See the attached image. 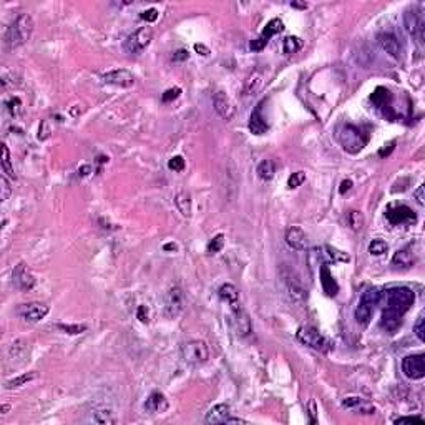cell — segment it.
<instances>
[{"instance_id": "e575fe53", "label": "cell", "mask_w": 425, "mask_h": 425, "mask_svg": "<svg viewBox=\"0 0 425 425\" xmlns=\"http://www.w3.org/2000/svg\"><path fill=\"white\" fill-rule=\"evenodd\" d=\"M2 171L5 173V176H9V178H12V179H15L14 165H12L10 151H9L7 145H2Z\"/></svg>"}, {"instance_id": "9f6ffc18", "label": "cell", "mask_w": 425, "mask_h": 425, "mask_svg": "<svg viewBox=\"0 0 425 425\" xmlns=\"http://www.w3.org/2000/svg\"><path fill=\"white\" fill-rule=\"evenodd\" d=\"M195 50H196L198 53H201L203 57H206V55H209V48H208V47H204L203 43H196V45H195Z\"/></svg>"}, {"instance_id": "5bb4252c", "label": "cell", "mask_w": 425, "mask_h": 425, "mask_svg": "<svg viewBox=\"0 0 425 425\" xmlns=\"http://www.w3.org/2000/svg\"><path fill=\"white\" fill-rule=\"evenodd\" d=\"M50 308L45 302H27L20 304L17 309V314L27 322H39L48 314Z\"/></svg>"}, {"instance_id": "484cf974", "label": "cell", "mask_w": 425, "mask_h": 425, "mask_svg": "<svg viewBox=\"0 0 425 425\" xmlns=\"http://www.w3.org/2000/svg\"><path fill=\"white\" fill-rule=\"evenodd\" d=\"M88 422L102 423V425H111V423H116V417H115V414L110 409H106V407H95L90 412Z\"/></svg>"}, {"instance_id": "7402d4cb", "label": "cell", "mask_w": 425, "mask_h": 425, "mask_svg": "<svg viewBox=\"0 0 425 425\" xmlns=\"http://www.w3.org/2000/svg\"><path fill=\"white\" fill-rule=\"evenodd\" d=\"M145 410L149 414H163L168 410V401L161 392H151L145 402Z\"/></svg>"}, {"instance_id": "9a60e30c", "label": "cell", "mask_w": 425, "mask_h": 425, "mask_svg": "<svg viewBox=\"0 0 425 425\" xmlns=\"http://www.w3.org/2000/svg\"><path fill=\"white\" fill-rule=\"evenodd\" d=\"M212 105H215L216 113L220 115L224 122H231L236 115L234 103L231 102V98L224 92H216L212 97Z\"/></svg>"}, {"instance_id": "cb8c5ba5", "label": "cell", "mask_w": 425, "mask_h": 425, "mask_svg": "<svg viewBox=\"0 0 425 425\" xmlns=\"http://www.w3.org/2000/svg\"><path fill=\"white\" fill-rule=\"evenodd\" d=\"M231 415V409L228 404H216L215 407L208 410L204 417L206 423H226L228 417Z\"/></svg>"}, {"instance_id": "f546056e", "label": "cell", "mask_w": 425, "mask_h": 425, "mask_svg": "<svg viewBox=\"0 0 425 425\" xmlns=\"http://www.w3.org/2000/svg\"><path fill=\"white\" fill-rule=\"evenodd\" d=\"M218 296H220L224 302L228 304H234L239 301V291H237V287L234 284H223L220 287V291H218Z\"/></svg>"}, {"instance_id": "836d02e7", "label": "cell", "mask_w": 425, "mask_h": 425, "mask_svg": "<svg viewBox=\"0 0 425 425\" xmlns=\"http://www.w3.org/2000/svg\"><path fill=\"white\" fill-rule=\"evenodd\" d=\"M301 48H302V40L299 39V37L289 35V37H286L284 42H283V50H284L286 55H294Z\"/></svg>"}, {"instance_id": "7a4b0ae2", "label": "cell", "mask_w": 425, "mask_h": 425, "mask_svg": "<svg viewBox=\"0 0 425 425\" xmlns=\"http://www.w3.org/2000/svg\"><path fill=\"white\" fill-rule=\"evenodd\" d=\"M34 32V18L30 14H18L7 30H5V45L9 48H17L27 43Z\"/></svg>"}, {"instance_id": "4fadbf2b", "label": "cell", "mask_w": 425, "mask_h": 425, "mask_svg": "<svg viewBox=\"0 0 425 425\" xmlns=\"http://www.w3.org/2000/svg\"><path fill=\"white\" fill-rule=\"evenodd\" d=\"M102 82L106 85L120 86V88H130L135 85V75L127 68H116L102 75Z\"/></svg>"}, {"instance_id": "8d00e7d4", "label": "cell", "mask_w": 425, "mask_h": 425, "mask_svg": "<svg viewBox=\"0 0 425 425\" xmlns=\"http://www.w3.org/2000/svg\"><path fill=\"white\" fill-rule=\"evenodd\" d=\"M5 106H7V110L10 111L12 116H20L23 113V103L18 97H12L10 100H7Z\"/></svg>"}, {"instance_id": "ffe728a7", "label": "cell", "mask_w": 425, "mask_h": 425, "mask_svg": "<svg viewBox=\"0 0 425 425\" xmlns=\"http://www.w3.org/2000/svg\"><path fill=\"white\" fill-rule=\"evenodd\" d=\"M379 45L382 47L385 53H389L392 58H401L402 57V45L399 39L390 32H382L379 35Z\"/></svg>"}, {"instance_id": "91938a15", "label": "cell", "mask_w": 425, "mask_h": 425, "mask_svg": "<svg viewBox=\"0 0 425 425\" xmlns=\"http://www.w3.org/2000/svg\"><path fill=\"white\" fill-rule=\"evenodd\" d=\"M291 7H294V9H302V10H306V9H308V4H299V2H291Z\"/></svg>"}, {"instance_id": "d6a6232c", "label": "cell", "mask_w": 425, "mask_h": 425, "mask_svg": "<svg viewBox=\"0 0 425 425\" xmlns=\"http://www.w3.org/2000/svg\"><path fill=\"white\" fill-rule=\"evenodd\" d=\"M346 220H347V224L351 226L352 231H360L362 228H364V215H362L360 211L357 209H351L347 212V216H346Z\"/></svg>"}, {"instance_id": "7bdbcfd3", "label": "cell", "mask_w": 425, "mask_h": 425, "mask_svg": "<svg viewBox=\"0 0 425 425\" xmlns=\"http://www.w3.org/2000/svg\"><path fill=\"white\" fill-rule=\"evenodd\" d=\"M168 168H170L171 171H176V173H181L186 168V161L183 156H173V158H170V161H168Z\"/></svg>"}, {"instance_id": "ab89813d", "label": "cell", "mask_w": 425, "mask_h": 425, "mask_svg": "<svg viewBox=\"0 0 425 425\" xmlns=\"http://www.w3.org/2000/svg\"><path fill=\"white\" fill-rule=\"evenodd\" d=\"M223 246H224V234H216L215 237H212V239L208 242V253L209 254H216V253H220L221 249H223Z\"/></svg>"}, {"instance_id": "60d3db41", "label": "cell", "mask_w": 425, "mask_h": 425, "mask_svg": "<svg viewBox=\"0 0 425 425\" xmlns=\"http://www.w3.org/2000/svg\"><path fill=\"white\" fill-rule=\"evenodd\" d=\"M52 133H53V127L52 125H50V118H47V120H43L42 123H40V127H39V140L40 141H45V140H48L50 136H52Z\"/></svg>"}, {"instance_id": "2e32d148", "label": "cell", "mask_w": 425, "mask_h": 425, "mask_svg": "<svg viewBox=\"0 0 425 425\" xmlns=\"http://www.w3.org/2000/svg\"><path fill=\"white\" fill-rule=\"evenodd\" d=\"M283 281H284V286H286V291L287 294L291 296V299L294 302H302L306 296H308V292L302 287V283L299 281L296 276H292L291 272L283 271Z\"/></svg>"}, {"instance_id": "681fc988", "label": "cell", "mask_w": 425, "mask_h": 425, "mask_svg": "<svg viewBox=\"0 0 425 425\" xmlns=\"http://www.w3.org/2000/svg\"><path fill=\"white\" fill-rule=\"evenodd\" d=\"M0 183H2V201H7L9 196H10V186H9V181L5 176L0 178Z\"/></svg>"}, {"instance_id": "94428289", "label": "cell", "mask_w": 425, "mask_h": 425, "mask_svg": "<svg viewBox=\"0 0 425 425\" xmlns=\"http://www.w3.org/2000/svg\"><path fill=\"white\" fill-rule=\"evenodd\" d=\"M392 149H393V143H390V145H389V149H384V148L380 149L379 155H380V156H387V155H389V153L392 151Z\"/></svg>"}, {"instance_id": "be15d7a7", "label": "cell", "mask_w": 425, "mask_h": 425, "mask_svg": "<svg viewBox=\"0 0 425 425\" xmlns=\"http://www.w3.org/2000/svg\"><path fill=\"white\" fill-rule=\"evenodd\" d=\"M176 251V245H174V242H170V245H165V251Z\"/></svg>"}, {"instance_id": "4316f807", "label": "cell", "mask_w": 425, "mask_h": 425, "mask_svg": "<svg viewBox=\"0 0 425 425\" xmlns=\"http://www.w3.org/2000/svg\"><path fill=\"white\" fill-rule=\"evenodd\" d=\"M174 204L179 209V212L185 218H191V211H193V203H191V195L186 190H179L176 195H174Z\"/></svg>"}, {"instance_id": "52a82bcc", "label": "cell", "mask_w": 425, "mask_h": 425, "mask_svg": "<svg viewBox=\"0 0 425 425\" xmlns=\"http://www.w3.org/2000/svg\"><path fill=\"white\" fill-rule=\"evenodd\" d=\"M153 40V30L151 27H140L135 30L133 34L128 35V39L125 40V50L130 55H140Z\"/></svg>"}, {"instance_id": "6f0895ef", "label": "cell", "mask_w": 425, "mask_h": 425, "mask_svg": "<svg viewBox=\"0 0 425 425\" xmlns=\"http://www.w3.org/2000/svg\"><path fill=\"white\" fill-rule=\"evenodd\" d=\"M226 423H248V420H245V418H239V417H233V415H229L228 417V420Z\"/></svg>"}, {"instance_id": "f907efd6", "label": "cell", "mask_w": 425, "mask_h": 425, "mask_svg": "<svg viewBox=\"0 0 425 425\" xmlns=\"http://www.w3.org/2000/svg\"><path fill=\"white\" fill-rule=\"evenodd\" d=\"M266 45H267V42H264L262 39H256L249 43V47H251V50H254V52H261V50L266 48Z\"/></svg>"}, {"instance_id": "ac0fdd59", "label": "cell", "mask_w": 425, "mask_h": 425, "mask_svg": "<svg viewBox=\"0 0 425 425\" xmlns=\"http://www.w3.org/2000/svg\"><path fill=\"white\" fill-rule=\"evenodd\" d=\"M14 283H15V286L18 287V289H22V291H32L34 289V286H35L37 281L34 278L32 271L28 269L25 262H20V264L15 266V269H14Z\"/></svg>"}, {"instance_id": "8fae6325", "label": "cell", "mask_w": 425, "mask_h": 425, "mask_svg": "<svg viewBox=\"0 0 425 425\" xmlns=\"http://www.w3.org/2000/svg\"><path fill=\"white\" fill-rule=\"evenodd\" d=\"M404 20H405V28H407V32L414 37L415 42L422 47L423 39H425L423 17L418 14L417 10H407L405 12V15H404Z\"/></svg>"}, {"instance_id": "6125c7cd", "label": "cell", "mask_w": 425, "mask_h": 425, "mask_svg": "<svg viewBox=\"0 0 425 425\" xmlns=\"http://www.w3.org/2000/svg\"><path fill=\"white\" fill-rule=\"evenodd\" d=\"M88 171H90V166L86 165V166H82V170H78V174H82V176H86V174H88Z\"/></svg>"}, {"instance_id": "6da1fadb", "label": "cell", "mask_w": 425, "mask_h": 425, "mask_svg": "<svg viewBox=\"0 0 425 425\" xmlns=\"http://www.w3.org/2000/svg\"><path fill=\"white\" fill-rule=\"evenodd\" d=\"M415 301V294L410 287L399 286L385 292V306L380 317V326L389 334H393L401 327L402 319Z\"/></svg>"}, {"instance_id": "3957f363", "label": "cell", "mask_w": 425, "mask_h": 425, "mask_svg": "<svg viewBox=\"0 0 425 425\" xmlns=\"http://www.w3.org/2000/svg\"><path fill=\"white\" fill-rule=\"evenodd\" d=\"M380 299H382V292L376 289V287H369V289L362 292L354 311V317L357 324H360V326H369L374 311H376V306L380 302Z\"/></svg>"}, {"instance_id": "30bf717a", "label": "cell", "mask_w": 425, "mask_h": 425, "mask_svg": "<svg viewBox=\"0 0 425 425\" xmlns=\"http://www.w3.org/2000/svg\"><path fill=\"white\" fill-rule=\"evenodd\" d=\"M402 372L412 380H420L425 377V359L423 354H412L402 359Z\"/></svg>"}, {"instance_id": "7dc6e473", "label": "cell", "mask_w": 425, "mask_h": 425, "mask_svg": "<svg viewBox=\"0 0 425 425\" xmlns=\"http://www.w3.org/2000/svg\"><path fill=\"white\" fill-rule=\"evenodd\" d=\"M181 95V88H178V86H174V88H170V90H166L163 93V102H173V100H176L178 97Z\"/></svg>"}, {"instance_id": "277c9868", "label": "cell", "mask_w": 425, "mask_h": 425, "mask_svg": "<svg viewBox=\"0 0 425 425\" xmlns=\"http://www.w3.org/2000/svg\"><path fill=\"white\" fill-rule=\"evenodd\" d=\"M337 140H339L341 146L346 149L347 153H359L362 148L366 146L367 136L362 133L359 127L351 123H344L337 128Z\"/></svg>"}, {"instance_id": "f1b7e54d", "label": "cell", "mask_w": 425, "mask_h": 425, "mask_svg": "<svg viewBox=\"0 0 425 425\" xmlns=\"http://www.w3.org/2000/svg\"><path fill=\"white\" fill-rule=\"evenodd\" d=\"M283 30H284V22L281 20V18H272V20H269L266 23V27H264V30H262L259 39H262L264 42H269L271 37H274L279 32H283Z\"/></svg>"}, {"instance_id": "4dcf8cb0", "label": "cell", "mask_w": 425, "mask_h": 425, "mask_svg": "<svg viewBox=\"0 0 425 425\" xmlns=\"http://www.w3.org/2000/svg\"><path fill=\"white\" fill-rule=\"evenodd\" d=\"M258 173L259 179L262 181H271L274 178V174H276V165H274L272 160H262L261 163L258 165Z\"/></svg>"}, {"instance_id": "f35d334b", "label": "cell", "mask_w": 425, "mask_h": 425, "mask_svg": "<svg viewBox=\"0 0 425 425\" xmlns=\"http://www.w3.org/2000/svg\"><path fill=\"white\" fill-rule=\"evenodd\" d=\"M57 327L60 330H64L65 334H70V336L83 334L86 330V326H83V324H57Z\"/></svg>"}, {"instance_id": "680465c9", "label": "cell", "mask_w": 425, "mask_h": 425, "mask_svg": "<svg viewBox=\"0 0 425 425\" xmlns=\"http://www.w3.org/2000/svg\"><path fill=\"white\" fill-rule=\"evenodd\" d=\"M309 415L312 418V422H316V404H314V401L309 402Z\"/></svg>"}, {"instance_id": "11a10c76", "label": "cell", "mask_w": 425, "mask_h": 425, "mask_svg": "<svg viewBox=\"0 0 425 425\" xmlns=\"http://www.w3.org/2000/svg\"><path fill=\"white\" fill-rule=\"evenodd\" d=\"M351 188H352V181L351 179H344L342 183H341V186H339V193H341V195H346V193Z\"/></svg>"}, {"instance_id": "f5cc1de1", "label": "cell", "mask_w": 425, "mask_h": 425, "mask_svg": "<svg viewBox=\"0 0 425 425\" xmlns=\"http://www.w3.org/2000/svg\"><path fill=\"white\" fill-rule=\"evenodd\" d=\"M138 319H140V321H141L143 324L149 322V316H148L146 306H140V308H138Z\"/></svg>"}, {"instance_id": "d6986e66", "label": "cell", "mask_w": 425, "mask_h": 425, "mask_svg": "<svg viewBox=\"0 0 425 425\" xmlns=\"http://www.w3.org/2000/svg\"><path fill=\"white\" fill-rule=\"evenodd\" d=\"M284 239H286V245L289 246L291 249H294V251H306L308 249V236L306 233L297 226H291L287 228L286 234H284Z\"/></svg>"}, {"instance_id": "e7e4bbea", "label": "cell", "mask_w": 425, "mask_h": 425, "mask_svg": "<svg viewBox=\"0 0 425 425\" xmlns=\"http://www.w3.org/2000/svg\"><path fill=\"white\" fill-rule=\"evenodd\" d=\"M7 412H9V405H4V407H2V414L5 415Z\"/></svg>"}, {"instance_id": "816d5d0a", "label": "cell", "mask_w": 425, "mask_h": 425, "mask_svg": "<svg viewBox=\"0 0 425 425\" xmlns=\"http://www.w3.org/2000/svg\"><path fill=\"white\" fill-rule=\"evenodd\" d=\"M188 50H176V52L173 53V62H185V60H188Z\"/></svg>"}, {"instance_id": "44dd1931", "label": "cell", "mask_w": 425, "mask_h": 425, "mask_svg": "<svg viewBox=\"0 0 425 425\" xmlns=\"http://www.w3.org/2000/svg\"><path fill=\"white\" fill-rule=\"evenodd\" d=\"M342 407L352 410V412H357V414H366V415L376 414V407H374L371 402H367L360 397H347L346 401L342 402Z\"/></svg>"}, {"instance_id": "7c38bea8", "label": "cell", "mask_w": 425, "mask_h": 425, "mask_svg": "<svg viewBox=\"0 0 425 425\" xmlns=\"http://www.w3.org/2000/svg\"><path fill=\"white\" fill-rule=\"evenodd\" d=\"M385 218L392 226H401V224H414L417 223V215L412 211L409 206L399 204V206H390L385 212Z\"/></svg>"}, {"instance_id": "d590c367", "label": "cell", "mask_w": 425, "mask_h": 425, "mask_svg": "<svg viewBox=\"0 0 425 425\" xmlns=\"http://www.w3.org/2000/svg\"><path fill=\"white\" fill-rule=\"evenodd\" d=\"M324 256H326V258L329 259V261H332V262H336V261H342V262H347L349 259V254L347 253H342V251H339V249H336V248H332V246H324Z\"/></svg>"}, {"instance_id": "9c48e42d", "label": "cell", "mask_w": 425, "mask_h": 425, "mask_svg": "<svg viewBox=\"0 0 425 425\" xmlns=\"http://www.w3.org/2000/svg\"><path fill=\"white\" fill-rule=\"evenodd\" d=\"M231 308V322H233V327L236 330L237 336L241 337H248L253 332V322L251 317L246 312V309L242 308L241 302L237 301L234 304H229Z\"/></svg>"}, {"instance_id": "603a6c76", "label": "cell", "mask_w": 425, "mask_h": 425, "mask_svg": "<svg viewBox=\"0 0 425 425\" xmlns=\"http://www.w3.org/2000/svg\"><path fill=\"white\" fill-rule=\"evenodd\" d=\"M262 85H264V73L261 68H254L245 82V95H256L261 92Z\"/></svg>"}, {"instance_id": "d4e9b609", "label": "cell", "mask_w": 425, "mask_h": 425, "mask_svg": "<svg viewBox=\"0 0 425 425\" xmlns=\"http://www.w3.org/2000/svg\"><path fill=\"white\" fill-rule=\"evenodd\" d=\"M321 286H322V291L326 292L329 297H334L337 292H339V284H337V281L334 279L332 272L329 271L327 264H322L321 266Z\"/></svg>"}, {"instance_id": "bcb514c9", "label": "cell", "mask_w": 425, "mask_h": 425, "mask_svg": "<svg viewBox=\"0 0 425 425\" xmlns=\"http://www.w3.org/2000/svg\"><path fill=\"white\" fill-rule=\"evenodd\" d=\"M158 15H160V12L156 10V9H148L145 12H141L140 18H141V20H145L146 23H151V22L158 20Z\"/></svg>"}, {"instance_id": "e0dca14e", "label": "cell", "mask_w": 425, "mask_h": 425, "mask_svg": "<svg viewBox=\"0 0 425 425\" xmlns=\"http://www.w3.org/2000/svg\"><path fill=\"white\" fill-rule=\"evenodd\" d=\"M266 102H261L256 105V108L253 110L251 116H249V123H248V128L251 131L253 135L259 136V135H264L267 130H269V125H267L264 115H262V108H264Z\"/></svg>"}, {"instance_id": "8992f818", "label": "cell", "mask_w": 425, "mask_h": 425, "mask_svg": "<svg viewBox=\"0 0 425 425\" xmlns=\"http://www.w3.org/2000/svg\"><path fill=\"white\" fill-rule=\"evenodd\" d=\"M296 336H297L299 342H302V344H306V346L316 349V351L327 352L329 349L332 347V344H330L326 337H324L316 327H312V326H301L297 329Z\"/></svg>"}, {"instance_id": "74e56055", "label": "cell", "mask_w": 425, "mask_h": 425, "mask_svg": "<svg viewBox=\"0 0 425 425\" xmlns=\"http://www.w3.org/2000/svg\"><path fill=\"white\" fill-rule=\"evenodd\" d=\"M387 251H389V245L384 239H372L369 245V253L374 256H382Z\"/></svg>"}, {"instance_id": "f6af8a7d", "label": "cell", "mask_w": 425, "mask_h": 425, "mask_svg": "<svg viewBox=\"0 0 425 425\" xmlns=\"http://www.w3.org/2000/svg\"><path fill=\"white\" fill-rule=\"evenodd\" d=\"M387 97H389V92H387L385 88H382V86H379V88L376 90V93H372L371 100H372V102L376 103L377 106H384Z\"/></svg>"}, {"instance_id": "83f0119b", "label": "cell", "mask_w": 425, "mask_h": 425, "mask_svg": "<svg viewBox=\"0 0 425 425\" xmlns=\"http://www.w3.org/2000/svg\"><path fill=\"white\" fill-rule=\"evenodd\" d=\"M415 262V256L412 253V248H404L401 251H397L392 258V264L397 267H410Z\"/></svg>"}, {"instance_id": "c3c4849f", "label": "cell", "mask_w": 425, "mask_h": 425, "mask_svg": "<svg viewBox=\"0 0 425 425\" xmlns=\"http://www.w3.org/2000/svg\"><path fill=\"white\" fill-rule=\"evenodd\" d=\"M393 422L396 423H412V422H423V418L418 415H409V417H399Z\"/></svg>"}, {"instance_id": "ee69618b", "label": "cell", "mask_w": 425, "mask_h": 425, "mask_svg": "<svg viewBox=\"0 0 425 425\" xmlns=\"http://www.w3.org/2000/svg\"><path fill=\"white\" fill-rule=\"evenodd\" d=\"M414 332H415L418 341L425 342V317H423V314H420L417 317V321L414 324Z\"/></svg>"}, {"instance_id": "5b68a950", "label": "cell", "mask_w": 425, "mask_h": 425, "mask_svg": "<svg viewBox=\"0 0 425 425\" xmlns=\"http://www.w3.org/2000/svg\"><path fill=\"white\" fill-rule=\"evenodd\" d=\"M179 354H181V359H183L186 364H190L193 367L203 366L204 362L209 359L208 344H206L204 341H198V339L181 344Z\"/></svg>"}, {"instance_id": "1f68e13d", "label": "cell", "mask_w": 425, "mask_h": 425, "mask_svg": "<svg viewBox=\"0 0 425 425\" xmlns=\"http://www.w3.org/2000/svg\"><path fill=\"white\" fill-rule=\"evenodd\" d=\"M34 379H37V372H27V374H22V376H17L14 379L7 380V382H5V387H7V389H18V387L27 385L28 382H32Z\"/></svg>"}, {"instance_id": "ba28073f", "label": "cell", "mask_w": 425, "mask_h": 425, "mask_svg": "<svg viewBox=\"0 0 425 425\" xmlns=\"http://www.w3.org/2000/svg\"><path fill=\"white\" fill-rule=\"evenodd\" d=\"M185 309V294L181 291V287L173 286L171 289H168V292L163 297V314L168 319L178 317Z\"/></svg>"}, {"instance_id": "b9f144b4", "label": "cell", "mask_w": 425, "mask_h": 425, "mask_svg": "<svg viewBox=\"0 0 425 425\" xmlns=\"http://www.w3.org/2000/svg\"><path fill=\"white\" fill-rule=\"evenodd\" d=\"M306 181V173L304 171H296V173H292L289 179H287V188L289 190H296L299 188L302 183Z\"/></svg>"}, {"instance_id": "db71d44e", "label": "cell", "mask_w": 425, "mask_h": 425, "mask_svg": "<svg viewBox=\"0 0 425 425\" xmlns=\"http://www.w3.org/2000/svg\"><path fill=\"white\" fill-rule=\"evenodd\" d=\"M414 196H415L417 203L420 204V206H423V204H425V198H423V185H420V186H418V188L414 191Z\"/></svg>"}]
</instances>
